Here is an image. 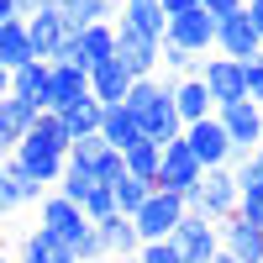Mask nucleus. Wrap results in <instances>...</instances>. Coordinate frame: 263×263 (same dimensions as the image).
I'll return each instance as SVG.
<instances>
[{
    "instance_id": "40",
    "label": "nucleus",
    "mask_w": 263,
    "mask_h": 263,
    "mask_svg": "<svg viewBox=\"0 0 263 263\" xmlns=\"http://www.w3.org/2000/svg\"><path fill=\"white\" fill-rule=\"evenodd\" d=\"M237 216H242L248 227L263 232V190H258V195H237Z\"/></svg>"
},
{
    "instance_id": "20",
    "label": "nucleus",
    "mask_w": 263,
    "mask_h": 263,
    "mask_svg": "<svg viewBox=\"0 0 263 263\" xmlns=\"http://www.w3.org/2000/svg\"><path fill=\"white\" fill-rule=\"evenodd\" d=\"M95 232H100V248L111 253V258H137V248H142V237H137V227H132V216H105V221H95Z\"/></svg>"
},
{
    "instance_id": "12",
    "label": "nucleus",
    "mask_w": 263,
    "mask_h": 263,
    "mask_svg": "<svg viewBox=\"0 0 263 263\" xmlns=\"http://www.w3.org/2000/svg\"><path fill=\"white\" fill-rule=\"evenodd\" d=\"M163 37H168V42H179L184 53H195V58H205V53L216 48V16H205L200 6H195V11H179V16H168V27H163Z\"/></svg>"
},
{
    "instance_id": "8",
    "label": "nucleus",
    "mask_w": 263,
    "mask_h": 263,
    "mask_svg": "<svg viewBox=\"0 0 263 263\" xmlns=\"http://www.w3.org/2000/svg\"><path fill=\"white\" fill-rule=\"evenodd\" d=\"M168 242L179 248V258H184V263H211L216 253H221V227L205 221V216H190V211H184V221L174 227Z\"/></svg>"
},
{
    "instance_id": "41",
    "label": "nucleus",
    "mask_w": 263,
    "mask_h": 263,
    "mask_svg": "<svg viewBox=\"0 0 263 263\" xmlns=\"http://www.w3.org/2000/svg\"><path fill=\"white\" fill-rule=\"evenodd\" d=\"M200 11L205 16H232V11H242V0H200Z\"/></svg>"
},
{
    "instance_id": "3",
    "label": "nucleus",
    "mask_w": 263,
    "mask_h": 263,
    "mask_svg": "<svg viewBox=\"0 0 263 263\" xmlns=\"http://www.w3.org/2000/svg\"><path fill=\"white\" fill-rule=\"evenodd\" d=\"M179 221H184V195H168V190H153L147 200L132 211V227H137L142 242H163V237H174Z\"/></svg>"
},
{
    "instance_id": "50",
    "label": "nucleus",
    "mask_w": 263,
    "mask_h": 263,
    "mask_svg": "<svg viewBox=\"0 0 263 263\" xmlns=\"http://www.w3.org/2000/svg\"><path fill=\"white\" fill-rule=\"evenodd\" d=\"M211 263H237V258H227V253H216V258H211Z\"/></svg>"
},
{
    "instance_id": "18",
    "label": "nucleus",
    "mask_w": 263,
    "mask_h": 263,
    "mask_svg": "<svg viewBox=\"0 0 263 263\" xmlns=\"http://www.w3.org/2000/svg\"><path fill=\"white\" fill-rule=\"evenodd\" d=\"M126 90H132V74L121 69L116 58H105V63L90 69V100H95V105H121Z\"/></svg>"
},
{
    "instance_id": "13",
    "label": "nucleus",
    "mask_w": 263,
    "mask_h": 263,
    "mask_svg": "<svg viewBox=\"0 0 263 263\" xmlns=\"http://www.w3.org/2000/svg\"><path fill=\"white\" fill-rule=\"evenodd\" d=\"M216 48H221V58H237V63H248V58L263 53V42H258V32H253L248 11L216 16Z\"/></svg>"
},
{
    "instance_id": "1",
    "label": "nucleus",
    "mask_w": 263,
    "mask_h": 263,
    "mask_svg": "<svg viewBox=\"0 0 263 263\" xmlns=\"http://www.w3.org/2000/svg\"><path fill=\"white\" fill-rule=\"evenodd\" d=\"M126 111L137 116V126H142V137L147 142H174L184 132V121L174 116V79L168 74H153V79H132V90H126Z\"/></svg>"
},
{
    "instance_id": "17",
    "label": "nucleus",
    "mask_w": 263,
    "mask_h": 263,
    "mask_svg": "<svg viewBox=\"0 0 263 263\" xmlns=\"http://www.w3.org/2000/svg\"><path fill=\"white\" fill-rule=\"evenodd\" d=\"M95 137H100L105 147H116V153L147 142V137H142V126H137V116H132L126 105H100V132H95Z\"/></svg>"
},
{
    "instance_id": "2",
    "label": "nucleus",
    "mask_w": 263,
    "mask_h": 263,
    "mask_svg": "<svg viewBox=\"0 0 263 263\" xmlns=\"http://www.w3.org/2000/svg\"><path fill=\"white\" fill-rule=\"evenodd\" d=\"M184 211H190V216H205V221L221 227L227 216L237 211V179H232V168H205L200 184L184 195Z\"/></svg>"
},
{
    "instance_id": "31",
    "label": "nucleus",
    "mask_w": 263,
    "mask_h": 263,
    "mask_svg": "<svg viewBox=\"0 0 263 263\" xmlns=\"http://www.w3.org/2000/svg\"><path fill=\"white\" fill-rule=\"evenodd\" d=\"M0 174H6V184H11V195H16V205H37L42 195H48V190H42L32 174H27V168L16 163V158H6V163H0Z\"/></svg>"
},
{
    "instance_id": "32",
    "label": "nucleus",
    "mask_w": 263,
    "mask_h": 263,
    "mask_svg": "<svg viewBox=\"0 0 263 263\" xmlns=\"http://www.w3.org/2000/svg\"><path fill=\"white\" fill-rule=\"evenodd\" d=\"M63 126H69V142H79V137H95V132H100V105H95V100H79V105H69V111H63Z\"/></svg>"
},
{
    "instance_id": "43",
    "label": "nucleus",
    "mask_w": 263,
    "mask_h": 263,
    "mask_svg": "<svg viewBox=\"0 0 263 263\" xmlns=\"http://www.w3.org/2000/svg\"><path fill=\"white\" fill-rule=\"evenodd\" d=\"M242 11H248V21H253V32H258V42H263V0H248Z\"/></svg>"
},
{
    "instance_id": "24",
    "label": "nucleus",
    "mask_w": 263,
    "mask_h": 263,
    "mask_svg": "<svg viewBox=\"0 0 263 263\" xmlns=\"http://www.w3.org/2000/svg\"><path fill=\"white\" fill-rule=\"evenodd\" d=\"M21 142H32V147L58 153V158H63V153H69V126H63V116H58V111H42V116L27 126V137H21Z\"/></svg>"
},
{
    "instance_id": "38",
    "label": "nucleus",
    "mask_w": 263,
    "mask_h": 263,
    "mask_svg": "<svg viewBox=\"0 0 263 263\" xmlns=\"http://www.w3.org/2000/svg\"><path fill=\"white\" fill-rule=\"evenodd\" d=\"M132 263H184V258H179V248H174L168 237H163V242H142Z\"/></svg>"
},
{
    "instance_id": "51",
    "label": "nucleus",
    "mask_w": 263,
    "mask_h": 263,
    "mask_svg": "<svg viewBox=\"0 0 263 263\" xmlns=\"http://www.w3.org/2000/svg\"><path fill=\"white\" fill-rule=\"evenodd\" d=\"M53 6H58V0H53Z\"/></svg>"
},
{
    "instance_id": "47",
    "label": "nucleus",
    "mask_w": 263,
    "mask_h": 263,
    "mask_svg": "<svg viewBox=\"0 0 263 263\" xmlns=\"http://www.w3.org/2000/svg\"><path fill=\"white\" fill-rule=\"evenodd\" d=\"M16 263H42V258H37V253H27V248H21V253H16Z\"/></svg>"
},
{
    "instance_id": "7",
    "label": "nucleus",
    "mask_w": 263,
    "mask_h": 263,
    "mask_svg": "<svg viewBox=\"0 0 263 263\" xmlns=\"http://www.w3.org/2000/svg\"><path fill=\"white\" fill-rule=\"evenodd\" d=\"M116 63L132 79H153V74H158V37H147L137 27H126V21H116Z\"/></svg>"
},
{
    "instance_id": "53",
    "label": "nucleus",
    "mask_w": 263,
    "mask_h": 263,
    "mask_svg": "<svg viewBox=\"0 0 263 263\" xmlns=\"http://www.w3.org/2000/svg\"><path fill=\"white\" fill-rule=\"evenodd\" d=\"M126 263H132V258H126Z\"/></svg>"
},
{
    "instance_id": "16",
    "label": "nucleus",
    "mask_w": 263,
    "mask_h": 263,
    "mask_svg": "<svg viewBox=\"0 0 263 263\" xmlns=\"http://www.w3.org/2000/svg\"><path fill=\"white\" fill-rule=\"evenodd\" d=\"M221 253L227 258H237V263H263V232L258 227H248L242 216H227L221 221Z\"/></svg>"
},
{
    "instance_id": "9",
    "label": "nucleus",
    "mask_w": 263,
    "mask_h": 263,
    "mask_svg": "<svg viewBox=\"0 0 263 263\" xmlns=\"http://www.w3.org/2000/svg\"><path fill=\"white\" fill-rule=\"evenodd\" d=\"M200 163H195V153L174 137V142H163V158H158V179H153V190H168V195H190L195 184H200Z\"/></svg>"
},
{
    "instance_id": "23",
    "label": "nucleus",
    "mask_w": 263,
    "mask_h": 263,
    "mask_svg": "<svg viewBox=\"0 0 263 263\" xmlns=\"http://www.w3.org/2000/svg\"><path fill=\"white\" fill-rule=\"evenodd\" d=\"M116 21H126V27H137V32H147V37H158V42H163V27H168V16H163L158 0H121V6H116Z\"/></svg>"
},
{
    "instance_id": "27",
    "label": "nucleus",
    "mask_w": 263,
    "mask_h": 263,
    "mask_svg": "<svg viewBox=\"0 0 263 263\" xmlns=\"http://www.w3.org/2000/svg\"><path fill=\"white\" fill-rule=\"evenodd\" d=\"M11 95H27L42 105V95H48V63L32 58V63H21V69H11Z\"/></svg>"
},
{
    "instance_id": "11",
    "label": "nucleus",
    "mask_w": 263,
    "mask_h": 263,
    "mask_svg": "<svg viewBox=\"0 0 263 263\" xmlns=\"http://www.w3.org/2000/svg\"><path fill=\"white\" fill-rule=\"evenodd\" d=\"M90 100V69H74V63H48V95H42V111H69V105Z\"/></svg>"
},
{
    "instance_id": "49",
    "label": "nucleus",
    "mask_w": 263,
    "mask_h": 263,
    "mask_svg": "<svg viewBox=\"0 0 263 263\" xmlns=\"http://www.w3.org/2000/svg\"><path fill=\"white\" fill-rule=\"evenodd\" d=\"M84 263H121V258H84Z\"/></svg>"
},
{
    "instance_id": "21",
    "label": "nucleus",
    "mask_w": 263,
    "mask_h": 263,
    "mask_svg": "<svg viewBox=\"0 0 263 263\" xmlns=\"http://www.w3.org/2000/svg\"><path fill=\"white\" fill-rule=\"evenodd\" d=\"M74 42H79V63H84V69H95V63L116 58V21H95V27L74 32Z\"/></svg>"
},
{
    "instance_id": "44",
    "label": "nucleus",
    "mask_w": 263,
    "mask_h": 263,
    "mask_svg": "<svg viewBox=\"0 0 263 263\" xmlns=\"http://www.w3.org/2000/svg\"><path fill=\"white\" fill-rule=\"evenodd\" d=\"M158 6H163V16H179V11H195L200 0H158Z\"/></svg>"
},
{
    "instance_id": "15",
    "label": "nucleus",
    "mask_w": 263,
    "mask_h": 263,
    "mask_svg": "<svg viewBox=\"0 0 263 263\" xmlns=\"http://www.w3.org/2000/svg\"><path fill=\"white\" fill-rule=\"evenodd\" d=\"M27 37H32V53L48 63L63 42H69L74 32H69V21H63V11L58 6H48V11H37V16H27Z\"/></svg>"
},
{
    "instance_id": "5",
    "label": "nucleus",
    "mask_w": 263,
    "mask_h": 263,
    "mask_svg": "<svg viewBox=\"0 0 263 263\" xmlns=\"http://www.w3.org/2000/svg\"><path fill=\"white\" fill-rule=\"evenodd\" d=\"M179 142L195 153V163H200V168H232V137H227V126L216 121V116L190 121V126L179 132Z\"/></svg>"
},
{
    "instance_id": "30",
    "label": "nucleus",
    "mask_w": 263,
    "mask_h": 263,
    "mask_svg": "<svg viewBox=\"0 0 263 263\" xmlns=\"http://www.w3.org/2000/svg\"><path fill=\"white\" fill-rule=\"evenodd\" d=\"M158 158H163V147L158 142H137V147H126L121 153V163H126V174H132V179H158Z\"/></svg>"
},
{
    "instance_id": "14",
    "label": "nucleus",
    "mask_w": 263,
    "mask_h": 263,
    "mask_svg": "<svg viewBox=\"0 0 263 263\" xmlns=\"http://www.w3.org/2000/svg\"><path fill=\"white\" fill-rule=\"evenodd\" d=\"M42 116V105L37 100H27V95H6L0 100V163L16 153V142L27 137V126Z\"/></svg>"
},
{
    "instance_id": "35",
    "label": "nucleus",
    "mask_w": 263,
    "mask_h": 263,
    "mask_svg": "<svg viewBox=\"0 0 263 263\" xmlns=\"http://www.w3.org/2000/svg\"><path fill=\"white\" fill-rule=\"evenodd\" d=\"M111 195H116V211H121V216H132V211H137L147 195H153V184H147V179H132V174H121V179L111 184Z\"/></svg>"
},
{
    "instance_id": "45",
    "label": "nucleus",
    "mask_w": 263,
    "mask_h": 263,
    "mask_svg": "<svg viewBox=\"0 0 263 263\" xmlns=\"http://www.w3.org/2000/svg\"><path fill=\"white\" fill-rule=\"evenodd\" d=\"M16 6H21V16H37V11H48L53 0H16Z\"/></svg>"
},
{
    "instance_id": "26",
    "label": "nucleus",
    "mask_w": 263,
    "mask_h": 263,
    "mask_svg": "<svg viewBox=\"0 0 263 263\" xmlns=\"http://www.w3.org/2000/svg\"><path fill=\"white\" fill-rule=\"evenodd\" d=\"M32 37H27V21H0V63L6 69H21V63H32Z\"/></svg>"
},
{
    "instance_id": "22",
    "label": "nucleus",
    "mask_w": 263,
    "mask_h": 263,
    "mask_svg": "<svg viewBox=\"0 0 263 263\" xmlns=\"http://www.w3.org/2000/svg\"><path fill=\"white\" fill-rule=\"evenodd\" d=\"M11 158L27 168L42 190H53V184L63 179V158H58V153H42V147H32V142H16V153H11Z\"/></svg>"
},
{
    "instance_id": "48",
    "label": "nucleus",
    "mask_w": 263,
    "mask_h": 263,
    "mask_svg": "<svg viewBox=\"0 0 263 263\" xmlns=\"http://www.w3.org/2000/svg\"><path fill=\"white\" fill-rule=\"evenodd\" d=\"M0 263H16V258H11V253H6V242H0Z\"/></svg>"
},
{
    "instance_id": "10",
    "label": "nucleus",
    "mask_w": 263,
    "mask_h": 263,
    "mask_svg": "<svg viewBox=\"0 0 263 263\" xmlns=\"http://www.w3.org/2000/svg\"><path fill=\"white\" fill-rule=\"evenodd\" d=\"M195 79L205 84V95H211L216 105L248 100V84H242V63H237V58H200V63H195Z\"/></svg>"
},
{
    "instance_id": "4",
    "label": "nucleus",
    "mask_w": 263,
    "mask_h": 263,
    "mask_svg": "<svg viewBox=\"0 0 263 263\" xmlns=\"http://www.w3.org/2000/svg\"><path fill=\"white\" fill-rule=\"evenodd\" d=\"M216 121H221V126H227V137H232V163H237V158H248L253 147H263V105H253V100L216 105Z\"/></svg>"
},
{
    "instance_id": "39",
    "label": "nucleus",
    "mask_w": 263,
    "mask_h": 263,
    "mask_svg": "<svg viewBox=\"0 0 263 263\" xmlns=\"http://www.w3.org/2000/svg\"><path fill=\"white\" fill-rule=\"evenodd\" d=\"M242 84H248V100H253V105H263V53L242 63Z\"/></svg>"
},
{
    "instance_id": "19",
    "label": "nucleus",
    "mask_w": 263,
    "mask_h": 263,
    "mask_svg": "<svg viewBox=\"0 0 263 263\" xmlns=\"http://www.w3.org/2000/svg\"><path fill=\"white\" fill-rule=\"evenodd\" d=\"M174 116H179L184 126H190V121H205V116H216V100L205 95V84L195 79V74L174 79Z\"/></svg>"
},
{
    "instance_id": "36",
    "label": "nucleus",
    "mask_w": 263,
    "mask_h": 263,
    "mask_svg": "<svg viewBox=\"0 0 263 263\" xmlns=\"http://www.w3.org/2000/svg\"><path fill=\"white\" fill-rule=\"evenodd\" d=\"M90 190H95V179H90V174H79V168H69V163H63V179H58V195H63V200L84 205V195H90Z\"/></svg>"
},
{
    "instance_id": "28",
    "label": "nucleus",
    "mask_w": 263,
    "mask_h": 263,
    "mask_svg": "<svg viewBox=\"0 0 263 263\" xmlns=\"http://www.w3.org/2000/svg\"><path fill=\"white\" fill-rule=\"evenodd\" d=\"M21 248H27V253H37L42 263H79V258H74V248L63 242V237H53V232H42V227L21 237Z\"/></svg>"
},
{
    "instance_id": "29",
    "label": "nucleus",
    "mask_w": 263,
    "mask_h": 263,
    "mask_svg": "<svg viewBox=\"0 0 263 263\" xmlns=\"http://www.w3.org/2000/svg\"><path fill=\"white\" fill-rule=\"evenodd\" d=\"M105 153H111V147H105L100 137H79V142H69V153H63V163L95 179V174H100V158H105ZM95 184H100V179H95Z\"/></svg>"
},
{
    "instance_id": "42",
    "label": "nucleus",
    "mask_w": 263,
    "mask_h": 263,
    "mask_svg": "<svg viewBox=\"0 0 263 263\" xmlns=\"http://www.w3.org/2000/svg\"><path fill=\"white\" fill-rule=\"evenodd\" d=\"M11 211H21V205H16V195H11V184H6V174H0V221H6Z\"/></svg>"
},
{
    "instance_id": "6",
    "label": "nucleus",
    "mask_w": 263,
    "mask_h": 263,
    "mask_svg": "<svg viewBox=\"0 0 263 263\" xmlns=\"http://www.w3.org/2000/svg\"><path fill=\"white\" fill-rule=\"evenodd\" d=\"M37 227H42V232H53V237H63V242L74 248V242H79V237L90 232L95 221H90V216H84L74 200H63L58 190H48V195L37 200Z\"/></svg>"
},
{
    "instance_id": "34",
    "label": "nucleus",
    "mask_w": 263,
    "mask_h": 263,
    "mask_svg": "<svg viewBox=\"0 0 263 263\" xmlns=\"http://www.w3.org/2000/svg\"><path fill=\"white\" fill-rule=\"evenodd\" d=\"M232 179H237V195H258L263 190V147H253L248 158L232 163Z\"/></svg>"
},
{
    "instance_id": "46",
    "label": "nucleus",
    "mask_w": 263,
    "mask_h": 263,
    "mask_svg": "<svg viewBox=\"0 0 263 263\" xmlns=\"http://www.w3.org/2000/svg\"><path fill=\"white\" fill-rule=\"evenodd\" d=\"M6 95H11V69L0 63V100H6Z\"/></svg>"
},
{
    "instance_id": "52",
    "label": "nucleus",
    "mask_w": 263,
    "mask_h": 263,
    "mask_svg": "<svg viewBox=\"0 0 263 263\" xmlns=\"http://www.w3.org/2000/svg\"><path fill=\"white\" fill-rule=\"evenodd\" d=\"M242 6H248V0H242Z\"/></svg>"
},
{
    "instance_id": "37",
    "label": "nucleus",
    "mask_w": 263,
    "mask_h": 263,
    "mask_svg": "<svg viewBox=\"0 0 263 263\" xmlns=\"http://www.w3.org/2000/svg\"><path fill=\"white\" fill-rule=\"evenodd\" d=\"M90 221H105V216H116V195H111V184H95L90 195H84V205H79Z\"/></svg>"
},
{
    "instance_id": "25",
    "label": "nucleus",
    "mask_w": 263,
    "mask_h": 263,
    "mask_svg": "<svg viewBox=\"0 0 263 263\" xmlns=\"http://www.w3.org/2000/svg\"><path fill=\"white\" fill-rule=\"evenodd\" d=\"M58 11L69 21V32H84L95 21H116V0H58Z\"/></svg>"
},
{
    "instance_id": "33",
    "label": "nucleus",
    "mask_w": 263,
    "mask_h": 263,
    "mask_svg": "<svg viewBox=\"0 0 263 263\" xmlns=\"http://www.w3.org/2000/svg\"><path fill=\"white\" fill-rule=\"evenodd\" d=\"M195 63H200V58H195V53H184L179 48V42H158V74H168V79H184V74H195Z\"/></svg>"
}]
</instances>
